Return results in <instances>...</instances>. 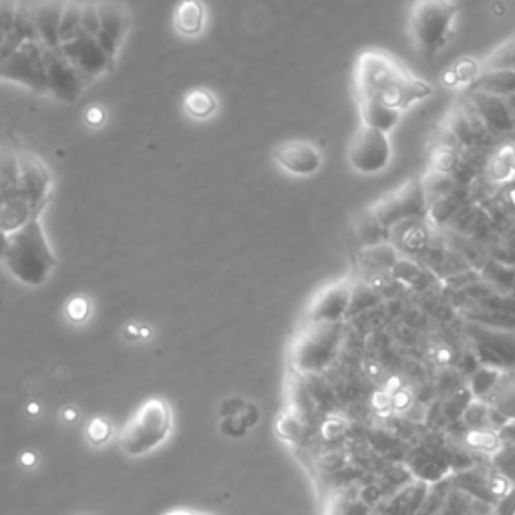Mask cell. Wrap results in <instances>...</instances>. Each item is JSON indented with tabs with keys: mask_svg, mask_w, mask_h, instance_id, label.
I'll use <instances>...</instances> for the list:
<instances>
[{
	"mask_svg": "<svg viewBox=\"0 0 515 515\" xmlns=\"http://www.w3.org/2000/svg\"><path fill=\"white\" fill-rule=\"evenodd\" d=\"M81 29H83L85 35L97 39V35H99V9H97V0H83Z\"/></svg>",
	"mask_w": 515,
	"mask_h": 515,
	"instance_id": "obj_31",
	"label": "cell"
},
{
	"mask_svg": "<svg viewBox=\"0 0 515 515\" xmlns=\"http://www.w3.org/2000/svg\"><path fill=\"white\" fill-rule=\"evenodd\" d=\"M9 242H11V234H9L7 230L0 228V262H3V258H5V254H7Z\"/></svg>",
	"mask_w": 515,
	"mask_h": 515,
	"instance_id": "obj_42",
	"label": "cell"
},
{
	"mask_svg": "<svg viewBox=\"0 0 515 515\" xmlns=\"http://www.w3.org/2000/svg\"><path fill=\"white\" fill-rule=\"evenodd\" d=\"M487 71H515V41L499 47L485 63Z\"/></svg>",
	"mask_w": 515,
	"mask_h": 515,
	"instance_id": "obj_29",
	"label": "cell"
},
{
	"mask_svg": "<svg viewBox=\"0 0 515 515\" xmlns=\"http://www.w3.org/2000/svg\"><path fill=\"white\" fill-rule=\"evenodd\" d=\"M81 15H83V0H67L61 15V25H59L61 43H67L83 33Z\"/></svg>",
	"mask_w": 515,
	"mask_h": 515,
	"instance_id": "obj_24",
	"label": "cell"
},
{
	"mask_svg": "<svg viewBox=\"0 0 515 515\" xmlns=\"http://www.w3.org/2000/svg\"><path fill=\"white\" fill-rule=\"evenodd\" d=\"M53 188L51 171L45 161L33 153H21V190L35 218H41Z\"/></svg>",
	"mask_w": 515,
	"mask_h": 515,
	"instance_id": "obj_12",
	"label": "cell"
},
{
	"mask_svg": "<svg viewBox=\"0 0 515 515\" xmlns=\"http://www.w3.org/2000/svg\"><path fill=\"white\" fill-rule=\"evenodd\" d=\"M17 5H19V0H0V57H3L5 45L15 27Z\"/></svg>",
	"mask_w": 515,
	"mask_h": 515,
	"instance_id": "obj_28",
	"label": "cell"
},
{
	"mask_svg": "<svg viewBox=\"0 0 515 515\" xmlns=\"http://www.w3.org/2000/svg\"><path fill=\"white\" fill-rule=\"evenodd\" d=\"M220 431L226 435V437H234V439H240L248 433V427L246 423L242 421V417H224L222 423H220Z\"/></svg>",
	"mask_w": 515,
	"mask_h": 515,
	"instance_id": "obj_34",
	"label": "cell"
},
{
	"mask_svg": "<svg viewBox=\"0 0 515 515\" xmlns=\"http://www.w3.org/2000/svg\"><path fill=\"white\" fill-rule=\"evenodd\" d=\"M330 515H373V509L367 505L365 499L351 497V499L336 501Z\"/></svg>",
	"mask_w": 515,
	"mask_h": 515,
	"instance_id": "obj_30",
	"label": "cell"
},
{
	"mask_svg": "<svg viewBox=\"0 0 515 515\" xmlns=\"http://www.w3.org/2000/svg\"><path fill=\"white\" fill-rule=\"evenodd\" d=\"M67 0H33L37 39L43 47H61L59 25Z\"/></svg>",
	"mask_w": 515,
	"mask_h": 515,
	"instance_id": "obj_17",
	"label": "cell"
},
{
	"mask_svg": "<svg viewBox=\"0 0 515 515\" xmlns=\"http://www.w3.org/2000/svg\"><path fill=\"white\" fill-rule=\"evenodd\" d=\"M345 322H304L290 347V365L298 375H318L338 357Z\"/></svg>",
	"mask_w": 515,
	"mask_h": 515,
	"instance_id": "obj_3",
	"label": "cell"
},
{
	"mask_svg": "<svg viewBox=\"0 0 515 515\" xmlns=\"http://www.w3.org/2000/svg\"><path fill=\"white\" fill-rule=\"evenodd\" d=\"M359 111H361V119L363 125L379 129L383 133H389L397 127V123L401 121L403 111L391 109L375 99H359Z\"/></svg>",
	"mask_w": 515,
	"mask_h": 515,
	"instance_id": "obj_19",
	"label": "cell"
},
{
	"mask_svg": "<svg viewBox=\"0 0 515 515\" xmlns=\"http://www.w3.org/2000/svg\"><path fill=\"white\" fill-rule=\"evenodd\" d=\"M67 314L71 320L75 322H81L89 316V302L85 298H73L67 306Z\"/></svg>",
	"mask_w": 515,
	"mask_h": 515,
	"instance_id": "obj_38",
	"label": "cell"
},
{
	"mask_svg": "<svg viewBox=\"0 0 515 515\" xmlns=\"http://www.w3.org/2000/svg\"><path fill=\"white\" fill-rule=\"evenodd\" d=\"M200 515H208V513H200Z\"/></svg>",
	"mask_w": 515,
	"mask_h": 515,
	"instance_id": "obj_44",
	"label": "cell"
},
{
	"mask_svg": "<svg viewBox=\"0 0 515 515\" xmlns=\"http://www.w3.org/2000/svg\"><path fill=\"white\" fill-rule=\"evenodd\" d=\"M459 7L453 0H415L409 15V33L421 55H437L453 29Z\"/></svg>",
	"mask_w": 515,
	"mask_h": 515,
	"instance_id": "obj_5",
	"label": "cell"
},
{
	"mask_svg": "<svg viewBox=\"0 0 515 515\" xmlns=\"http://www.w3.org/2000/svg\"><path fill=\"white\" fill-rule=\"evenodd\" d=\"M353 284L334 282L322 288L306 310L304 322H345L349 318Z\"/></svg>",
	"mask_w": 515,
	"mask_h": 515,
	"instance_id": "obj_13",
	"label": "cell"
},
{
	"mask_svg": "<svg viewBox=\"0 0 515 515\" xmlns=\"http://www.w3.org/2000/svg\"><path fill=\"white\" fill-rule=\"evenodd\" d=\"M451 491H453V479H443L435 485L431 483L417 515H437L441 511V507L445 505Z\"/></svg>",
	"mask_w": 515,
	"mask_h": 515,
	"instance_id": "obj_25",
	"label": "cell"
},
{
	"mask_svg": "<svg viewBox=\"0 0 515 515\" xmlns=\"http://www.w3.org/2000/svg\"><path fill=\"white\" fill-rule=\"evenodd\" d=\"M489 465L509 483L515 485V439L499 441L497 449L489 455Z\"/></svg>",
	"mask_w": 515,
	"mask_h": 515,
	"instance_id": "obj_23",
	"label": "cell"
},
{
	"mask_svg": "<svg viewBox=\"0 0 515 515\" xmlns=\"http://www.w3.org/2000/svg\"><path fill=\"white\" fill-rule=\"evenodd\" d=\"M184 105H186V111L192 117L206 119V117H210L216 111L218 101H216V97L208 89H194V91H190L186 95Z\"/></svg>",
	"mask_w": 515,
	"mask_h": 515,
	"instance_id": "obj_26",
	"label": "cell"
},
{
	"mask_svg": "<svg viewBox=\"0 0 515 515\" xmlns=\"http://www.w3.org/2000/svg\"><path fill=\"white\" fill-rule=\"evenodd\" d=\"M467 121H469V117L459 113V111L453 115V121H451V129H453V133L461 141H469L471 139V123H467Z\"/></svg>",
	"mask_w": 515,
	"mask_h": 515,
	"instance_id": "obj_37",
	"label": "cell"
},
{
	"mask_svg": "<svg viewBox=\"0 0 515 515\" xmlns=\"http://www.w3.org/2000/svg\"><path fill=\"white\" fill-rule=\"evenodd\" d=\"M483 403L495 409L505 421H515V373H503Z\"/></svg>",
	"mask_w": 515,
	"mask_h": 515,
	"instance_id": "obj_20",
	"label": "cell"
},
{
	"mask_svg": "<svg viewBox=\"0 0 515 515\" xmlns=\"http://www.w3.org/2000/svg\"><path fill=\"white\" fill-rule=\"evenodd\" d=\"M165 515H200V513L188 511V509H176V511H169V513H165Z\"/></svg>",
	"mask_w": 515,
	"mask_h": 515,
	"instance_id": "obj_43",
	"label": "cell"
},
{
	"mask_svg": "<svg viewBox=\"0 0 515 515\" xmlns=\"http://www.w3.org/2000/svg\"><path fill=\"white\" fill-rule=\"evenodd\" d=\"M369 212L387 230L427 216V194L419 180H409L395 192L377 200Z\"/></svg>",
	"mask_w": 515,
	"mask_h": 515,
	"instance_id": "obj_7",
	"label": "cell"
},
{
	"mask_svg": "<svg viewBox=\"0 0 515 515\" xmlns=\"http://www.w3.org/2000/svg\"><path fill=\"white\" fill-rule=\"evenodd\" d=\"M240 417H242V421L246 423V427L252 429V427L258 423V419H260V411H258V407H256L254 403H248V401H246V405H244Z\"/></svg>",
	"mask_w": 515,
	"mask_h": 515,
	"instance_id": "obj_40",
	"label": "cell"
},
{
	"mask_svg": "<svg viewBox=\"0 0 515 515\" xmlns=\"http://www.w3.org/2000/svg\"><path fill=\"white\" fill-rule=\"evenodd\" d=\"M493 511L495 515H515V485H509V489L497 499Z\"/></svg>",
	"mask_w": 515,
	"mask_h": 515,
	"instance_id": "obj_35",
	"label": "cell"
},
{
	"mask_svg": "<svg viewBox=\"0 0 515 515\" xmlns=\"http://www.w3.org/2000/svg\"><path fill=\"white\" fill-rule=\"evenodd\" d=\"M0 264L15 280L31 288L43 286L51 278L57 266V256L51 250L39 218L11 234L7 254Z\"/></svg>",
	"mask_w": 515,
	"mask_h": 515,
	"instance_id": "obj_2",
	"label": "cell"
},
{
	"mask_svg": "<svg viewBox=\"0 0 515 515\" xmlns=\"http://www.w3.org/2000/svg\"><path fill=\"white\" fill-rule=\"evenodd\" d=\"M87 437H89L91 443L101 445V443L109 441V437H111V425H109L105 419L97 417V419H93L91 425L87 427Z\"/></svg>",
	"mask_w": 515,
	"mask_h": 515,
	"instance_id": "obj_33",
	"label": "cell"
},
{
	"mask_svg": "<svg viewBox=\"0 0 515 515\" xmlns=\"http://www.w3.org/2000/svg\"><path fill=\"white\" fill-rule=\"evenodd\" d=\"M429 481H411L405 485L401 491H397L393 497L383 499L373 515H417L427 491H429Z\"/></svg>",
	"mask_w": 515,
	"mask_h": 515,
	"instance_id": "obj_18",
	"label": "cell"
},
{
	"mask_svg": "<svg viewBox=\"0 0 515 515\" xmlns=\"http://www.w3.org/2000/svg\"><path fill=\"white\" fill-rule=\"evenodd\" d=\"M355 89L359 99H375L397 111H405L433 93L429 83L411 75L391 55L381 51H365L359 55L355 65Z\"/></svg>",
	"mask_w": 515,
	"mask_h": 515,
	"instance_id": "obj_1",
	"label": "cell"
},
{
	"mask_svg": "<svg viewBox=\"0 0 515 515\" xmlns=\"http://www.w3.org/2000/svg\"><path fill=\"white\" fill-rule=\"evenodd\" d=\"M85 119L89 125H101L105 121V111L101 107H91L87 113H85Z\"/></svg>",
	"mask_w": 515,
	"mask_h": 515,
	"instance_id": "obj_41",
	"label": "cell"
},
{
	"mask_svg": "<svg viewBox=\"0 0 515 515\" xmlns=\"http://www.w3.org/2000/svg\"><path fill=\"white\" fill-rule=\"evenodd\" d=\"M204 19H206V11L200 0H182L176 9L174 23L182 35L196 37L204 29Z\"/></svg>",
	"mask_w": 515,
	"mask_h": 515,
	"instance_id": "obj_21",
	"label": "cell"
},
{
	"mask_svg": "<svg viewBox=\"0 0 515 515\" xmlns=\"http://www.w3.org/2000/svg\"><path fill=\"white\" fill-rule=\"evenodd\" d=\"M377 302V296L373 294V290L369 286H353V294H351V308H349V316L359 314L361 310L373 306Z\"/></svg>",
	"mask_w": 515,
	"mask_h": 515,
	"instance_id": "obj_32",
	"label": "cell"
},
{
	"mask_svg": "<svg viewBox=\"0 0 515 515\" xmlns=\"http://www.w3.org/2000/svg\"><path fill=\"white\" fill-rule=\"evenodd\" d=\"M272 155L282 169H286L288 174L298 178H310L318 174V169L322 167L320 149L314 143L302 141V139H294L278 145Z\"/></svg>",
	"mask_w": 515,
	"mask_h": 515,
	"instance_id": "obj_15",
	"label": "cell"
},
{
	"mask_svg": "<svg viewBox=\"0 0 515 515\" xmlns=\"http://www.w3.org/2000/svg\"><path fill=\"white\" fill-rule=\"evenodd\" d=\"M43 57L49 81V95L63 103H75L89 85L63 55L61 47H43Z\"/></svg>",
	"mask_w": 515,
	"mask_h": 515,
	"instance_id": "obj_11",
	"label": "cell"
},
{
	"mask_svg": "<svg viewBox=\"0 0 515 515\" xmlns=\"http://www.w3.org/2000/svg\"><path fill=\"white\" fill-rule=\"evenodd\" d=\"M465 320L515 332V300L503 296L483 298L465 310Z\"/></svg>",
	"mask_w": 515,
	"mask_h": 515,
	"instance_id": "obj_16",
	"label": "cell"
},
{
	"mask_svg": "<svg viewBox=\"0 0 515 515\" xmlns=\"http://www.w3.org/2000/svg\"><path fill=\"white\" fill-rule=\"evenodd\" d=\"M0 79L23 85L35 93L47 95L49 81L41 43H25L11 57L0 63Z\"/></svg>",
	"mask_w": 515,
	"mask_h": 515,
	"instance_id": "obj_8",
	"label": "cell"
},
{
	"mask_svg": "<svg viewBox=\"0 0 515 515\" xmlns=\"http://www.w3.org/2000/svg\"><path fill=\"white\" fill-rule=\"evenodd\" d=\"M244 405H246V401L240 399V397L226 399V401L220 405V415H222V419H224V417H238V415L242 413Z\"/></svg>",
	"mask_w": 515,
	"mask_h": 515,
	"instance_id": "obj_39",
	"label": "cell"
},
{
	"mask_svg": "<svg viewBox=\"0 0 515 515\" xmlns=\"http://www.w3.org/2000/svg\"><path fill=\"white\" fill-rule=\"evenodd\" d=\"M391 161L389 133L361 125L349 145V163L355 171L373 176L383 171Z\"/></svg>",
	"mask_w": 515,
	"mask_h": 515,
	"instance_id": "obj_9",
	"label": "cell"
},
{
	"mask_svg": "<svg viewBox=\"0 0 515 515\" xmlns=\"http://www.w3.org/2000/svg\"><path fill=\"white\" fill-rule=\"evenodd\" d=\"M473 89L491 95L515 93V71H485L473 79Z\"/></svg>",
	"mask_w": 515,
	"mask_h": 515,
	"instance_id": "obj_22",
	"label": "cell"
},
{
	"mask_svg": "<svg viewBox=\"0 0 515 515\" xmlns=\"http://www.w3.org/2000/svg\"><path fill=\"white\" fill-rule=\"evenodd\" d=\"M503 373L499 371H493V369H487V367H481L473 373L471 377V395L477 399V401H485L491 391L495 389V385L499 383Z\"/></svg>",
	"mask_w": 515,
	"mask_h": 515,
	"instance_id": "obj_27",
	"label": "cell"
},
{
	"mask_svg": "<svg viewBox=\"0 0 515 515\" xmlns=\"http://www.w3.org/2000/svg\"><path fill=\"white\" fill-rule=\"evenodd\" d=\"M97 9H99L97 41L113 59H117L131 25L127 9L123 7L121 0H97Z\"/></svg>",
	"mask_w": 515,
	"mask_h": 515,
	"instance_id": "obj_14",
	"label": "cell"
},
{
	"mask_svg": "<svg viewBox=\"0 0 515 515\" xmlns=\"http://www.w3.org/2000/svg\"><path fill=\"white\" fill-rule=\"evenodd\" d=\"M61 51L87 85L109 73L115 65V59L99 45V41L85 33L61 43Z\"/></svg>",
	"mask_w": 515,
	"mask_h": 515,
	"instance_id": "obj_10",
	"label": "cell"
},
{
	"mask_svg": "<svg viewBox=\"0 0 515 515\" xmlns=\"http://www.w3.org/2000/svg\"><path fill=\"white\" fill-rule=\"evenodd\" d=\"M465 336L481 367L515 373V332L485 326L479 322H465Z\"/></svg>",
	"mask_w": 515,
	"mask_h": 515,
	"instance_id": "obj_6",
	"label": "cell"
},
{
	"mask_svg": "<svg viewBox=\"0 0 515 515\" xmlns=\"http://www.w3.org/2000/svg\"><path fill=\"white\" fill-rule=\"evenodd\" d=\"M455 165V153L449 147H441L433 153V167L437 171H449Z\"/></svg>",
	"mask_w": 515,
	"mask_h": 515,
	"instance_id": "obj_36",
	"label": "cell"
},
{
	"mask_svg": "<svg viewBox=\"0 0 515 515\" xmlns=\"http://www.w3.org/2000/svg\"><path fill=\"white\" fill-rule=\"evenodd\" d=\"M171 427H174L171 407L159 397L147 399L121 429L119 447L129 457L147 455L169 439Z\"/></svg>",
	"mask_w": 515,
	"mask_h": 515,
	"instance_id": "obj_4",
	"label": "cell"
}]
</instances>
